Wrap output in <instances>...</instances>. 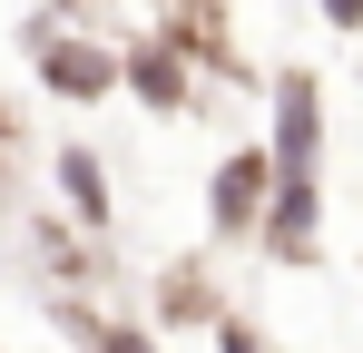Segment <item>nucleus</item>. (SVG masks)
<instances>
[{
	"label": "nucleus",
	"mask_w": 363,
	"mask_h": 353,
	"mask_svg": "<svg viewBox=\"0 0 363 353\" xmlns=\"http://www.w3.org/2000/svg\"><path fill=\"white\" fill-rule=\"evenodd\" d=\"M255 226H265V255L304 265V255H314V226H324V186L295 176V167H275V206H265Z\"/></svg>",
	"instance_id": "f257e3e1"
},
{
	"label": "nucleus",
	"mask_w": 363,
	"mask_h": 353,
	"mask_svg": "<svg viewBox=\"0 0 363 353\" xmlns=\"http://www.w3.org/2000/svg\"><path fill=\"white\" fill-rule=\"evenodd\" d=\"M314 157H324V99H314L304 69H285L275 79V167L314 176Z\"/></svg>",
	"instance_id": "f03ea898"
},
{
	"label": "nucleus",
	"mask_w": 363,
	"mask_h": 353,
	"mask_svg": "<svg viewBox=\"0 0 363 353\" xmlns=\"http://www.w3.org/2000/svg\"><path fill=\"white\" fill-rule=\"evenodd\" d=\"M265 186H275V147H245V157H226L216 167V186H206V216H216V235H245L255 216H265Z\"/></svg>",
	"instance_id": "7ed1b4c3"
},
{
	"label": "nucleus",
	"mask_w": 363,
	"mask_h": 353,
	"mask_svg": "<svg viewBox=\"0 0 363 353\" xmlns=\"http://www.w3.org/2000/svg\"><path fill=\"white\" fill-rule=\"evenodd\" d=\"M40 69H50L60 99H108V79H118L108 50H69V40H40Z\"/></svg>",
	"instance_id": "20e7f679"
},
{
	"label": "nucleus",
	"mask_w": 363,
	"mask_h": 353,
	"mask_svg": "<svg viewBox=\"0 0 363 353\" xmlns=\"http://www.w3.org/2000/svg\"><path fill=\"white\" fill-rule=\"evenodd\" d=\"M60 196L89 216V226H108V176H99V157H79V147H69V157H60Z\"/></svg>",
	"instance_id": "39448f33"
},
{
	"label": "nucleus",
	"mask_w": 363,
	"mask_h": 353,
	"mask_svg": "<svg viewBox=\"0 0 363 353\" xmlns=\"http://www.w3.org/2000/svg\"><path fill=\"white\" fill-rule=\"evenodd\" d=\"M128 79H138L147 108H177V99H186V69H177L167 50H138V59H128Z\"/></svg>",
	"instance_id": "423d86ee"
},
{
	"label": "nucleus",
	"mask_w": 363,
	"mask_h": 353,
	"mask_svg": "<svg viewBox=\"0 0 363 353\" xmlns=\"http://www.w3.org/2000/svg\"><path fill=\"white\" fill-rule=\"evenodd\" d=\"M324 20L334 30H363V0H324Z\"/></svg>",
	"instance_id": "0eeeda50"
},
{
	"label": "nucleus",
	"mask_w": 363,
	"mask_h": 353,
	"mask_svg": "<svg viewBox=\"0 0 363 353\" xmlns=\"http://www.w3.org/2000/svg\"><path fill=\"white\" fill-rule=\"evenodd\" d=\"M216 353H255V334H236V324H226V334H216Z\"/></svg>",
	"instance_id": "6e6552de"
},
{
	"label": "nucleus",
	"mask_w": 363,
	"mask_h": 353,
	"mask_svg": "<svg viewBox=\"0 0 363 353\" xmlns=\"http://www.w3.org/2000/svg\"><path fill=\"white\" fill-rule=\"evenodd\" d=\"M108 353H147V334H108Z\"/></svg>",
	"instance_id": "1a4fd4ad"
}]
</instances>
